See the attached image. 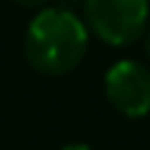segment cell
Segmentation results:
<instances>
[{"mask_svg":"<svg viewBox=\"0 0 150 150\" xmlns=\"http://www.w3.org/2000/svg\"><path fill=\"white\" fill-rule=\"evenodd\" d=\"M88 50V28L68 8L38 13L25 33V58L43 75H65L80 65Z\"/></svg>","mask_w":150,"mask_h":150,"instance_id":"1","label":"cell"},{"mask_svg":"<svg viewBox=\"0 0 150 150\" xmlns=\"http://www.w3.org/2000/svg\"><path fill=\"white\" fill-rule=\"evenodd\" d=\"M150 15V0H85V18L108 45H130L143 35Z\"/></svg>","mask_w":150,"mask_h":150,"instance_id":"2","label":"cell"},{"mask_svg":"<svg viewBox=\"0 0 150 150\" xmlns=\"http://www.w3.org/2000/svg\"><path fill=\"white\" fill-rule=\"evenodd\" d=\"M105 98L125 118L150 112V70L135 60H118L105 73Z\"/></svg>","mask_w":150,"mask_h":150,"instance_id":"3","label":"cell"},{"mask_svg":"<svg viewBox=\"0 0 150 150\" xmlns=\"http://www.w3.org/2000/svg\"><path fill=\"white\" fill-rule=\"evenodd\" d=\"M18 5H25V8H35V5H40V3H45V0H15Z\"/></svg>","mask_w":150,"mask_h":150,"instance_id":"4","label":"cell"},{"mask_svg":"<svg viewBox=\"0 0 150 150\" xmlns=\"http://www.w3.org/2000/svg\"><path fill=\"white\" fill-rule=\"evenodd\" d=\"M63 150H93L90 145H83V143H73V145H65Z\"/></svg>","mask_w":150,"mask_h":150,"instance_id":"5","label":"cell"},{"mask_svg":"<svg viewBox=\"0 0 150 150\" xmlns=\"http://www.w3.org/2000/svg\"><path fill=\"white\" fill-rule=\"evenodd\" d=\"M145 53H148V58H150V35H148V40H145Z\"/></svg>","mask_w":150,"mask_h":150,"instance_id":"6","label":"cell"}]
</instances>
